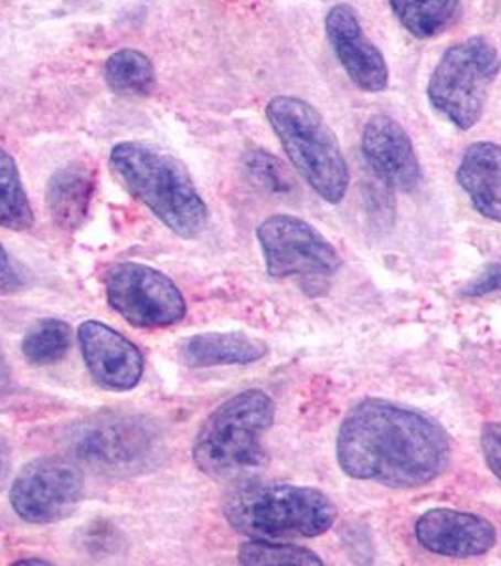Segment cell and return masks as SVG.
I'll return each instance as SVG.
<instances>
[{"instance_id":"cell-1","label":"cell","mask_w":501,"mask_h":566,"mask_svg":"<svg viewBox=\"0 0 501 566\" xmlns=\"http://www.w3.org/2000/svg\"><path fill=\"white\" fill-rule=\"evenodd\" d=\"M335 458L353 480L393 490L425 488L449 469V434L426 413L385 399L349 410L335 438Z\"/></svg>"},{"instance_id":"cell-2","label":"cell","mask_w":501,"mask_h":566,"mask_svg":"<svg viewBox=\"0 0 501 566\" xmlns=\"http://www.w3.org/2000/svg\"><path fill=\"white\" fill-rule=\"evenodd\" d=\"M109 167L129 195L181 239H199L206 231V202L172 155L140 142H121L109 154Z\"/></svg>"},{"instance_id":"cell-3","label":"cell","mask_w":501,"mask_h":566,"mask_svg":"<svg viewBox=\"0 0 501 566\" xmlns=\"http://www.w3.org/2000/svg\"><path fill=\"white\" fill-rule=\"evenodd\" d=\"M226 522L253 541H296L328 533L338 517L332 499L316 488L245 483L226 495Z\"/></svg>"},{"instance_id":"cell-4","label":"cell","mask_w":501,"mask_h":566,"mask_svg":"<svg viewBox=\"0 0 501 566\" xmlns=\"http://www.w3.org/2000/svg\"><path fill=\"white\" fill-rule=\"evenodd\" d=\"M276 418L274 400L260 389L234 395L215 408L194 437L193 461L204 474L232 480L268 461L264 434Z\"/></svg>"},{"instance_id":"cell-5","label":"cell","mask_w":501,"mask_h":566,"mask_svg":"<svg viewBox=\"0 0 501 566\" xmlns=\"http://www.w3.org/2000/svg\"><path fill=\"white\" fill-rule=\"evenodd\" d=\"M266 117L298 175L322 200L340 205L351 180L348 161L319 109L302 98L281 95L268 103Z\"/></svg>"},{"instance_id":"cell-6","label":"cell","mask_w":501,"mask_h":566,"mask_svg":"<svg viewBox=\"0 0 501 566\" xmlns=\"http://www.w3.org/2000/svg\"><path fill=\"white\" fill-rule=\"evenodd\" d=\"M501 71L500 52L484 36H473L449 50L439 59L426 90L434 109L460 130L481 122L490 87Z\"/></svg>"},{"instance_id":"cell-7","label":"cell","mask_w":501,"mask_h":566,"mask_svg":"<svg viewBox=\"0 0 501 566\" xmlns=\"http://www.w3.org/2000/svg\"><path fill=\"white\" fill-rule=\"evenodd\" d=\"M162 431L140 413H98L77 424L68 442L74 458L106 474H136L162 455Z\"/></svg>"},{"instance_id":"cell-8","label":"cell","mask_w":501,"mask_h":566,"mask_svg":"<svg viewBox=\"0 0 501 566\" xmlns=\"http://www.w3.org/2000/svg\"><path fill=\"white\" fill-rule=\"evenodd\" d=\"M266 271L271 277H300L303 290L322 295L330 280L340 272V251L330 244L308 221L276 213L264 219L257 229Z\"/></svg>"},{"instance_id":"cell-9","label":"cell","mask_w":501,"mask_h":566,"mask_svg":"<svg viewBox=\"0 0 501 566\" xmlns=\"http://www.w3.org/2000/svg\"><path fill=\"white\" fill-rule=\"evenodd\" d=\"M104 285L109 306L135 327H170L185 317V298L178 285L148 264H114Z\"/></svg>"},{"instance_id":"cell-10","label":"cell","mask_w":501,"mask_h":566,"mask_svg":"<svg viewBox=\"0 0 501 566\" xmlns=\"http://www.w3.org/2000/svg\"><path fill=\"white\" fill-rule=\"evenodd\" d=\"M85 493V476L74 459H34L15 476L10 490L13 512L26 523L63 522L74 514Z\"/></svg>"},{"instance_id":"cell-11","label":"cell","mask_w":501,"mask_h":566,"mask_svg":"<svg viewBox=\"0 0 501 566\" xmlns=\"http://www.w3.org/2000/svg\"><path fill=\"white\" fill-rule=\"evenodd\" d=\"M324 27L335 57L348 72L349 80L366 93L385 91L391 76L385 55L362 31L356 10L345 2L335 4L328 12Z\"/></svg>"},{"instance_id":"cell-12","label":"cell","mask_w":501,"mask_h":566,"mask_svg":"<svg viewBox=\"0 0 501 566\" xmlns=\"http://www.w3.org/2000/svg\"><path fill=\"white\" fill-rule=\"evenodd\" d=\"M85 365L98 386L111 391L135 389L143 376V357L135 344L100 322H85L77 328Z\"/></svg>"},{"instance_id":"cell-13","label":"cell","mask_w":501,"mask_h":566,"mask_svg":"<svg viewBox=\"0 0 501 566\" xmlns=\"http://www.w3.org/2000/svg\"><path fill=\"white\" fill-rule=\"evenodd\" d=\"M362 154L375 178L391 189L413 191L423 180L412 138L394 117H370L362 133Z\"/></svg>"},{"instance_id":"cell-14","label":"cell","mask_w":501,"mask_h":566,"mask_svg":"<svg viewBox=\"0 0 501 566\" xmlns=\"http://www.w3.org/2000/svg\"><path fill=\"white\" fill-rule=\"evenodd\" d=\"M415 534L430 554L455 559L481 557L495 546L498 534L489 520L460 510H428L418 517Z\"/></svg>"},{"instance_id":"cell-15","label":"cell","mask_w":501,"mask_h":566,"mask_svg":"<svg viewBox=\"0 0 501 566\" xmlns=\"http://www.w3.org/2000/svg\"><path fill=\"white\" fill-rule=\"evenodd\" d=\"M457 181L482 218L501 223V146L471 144L458 165Z\"/></svg>"},{"instance_id":"cell-16","label":"cell","mask_w":501,"mask_h":566,"mask_svg":"<svg viewBox=\"0 0 501 566\" xmlns=\"http://www.w3.org/2000/svg\"><path fill=\"white\" fill-rule=\"evenodd\" d=\"M95 181V170L84 163H71L53 172L45 189V202L55 226L74 231L84 223Z\"/></svg>"},{"instance_id":"cell-17","label":"cell","mask_w":501,"mask_h":566,"mask_svg":"<svg viewBox=\"0 0 501 566\" xmlns=\"http://www.w3.org/2000/svg\"><path fill=\"white\" fill-rule=\"evenodd\" d=\"M266 354L268 346L245 333H204L183 342L180 348V359L193 368L250 365Z\"/></svg>"},{"instance_id":"cell-18","label":"cell","mask_w":501,"mask_h":566,"mask_svg":"<svg viewBox=\"0 0 501 566\" xmlns=\"http://www.w3.org/2000/svg\"><path fill=\"white\" fill-rule=\"evenodd\" d=\"M396 20L415 39L445 33L460 15L462 0H388Z\"/></svg>"},{"instance_id":"cell-19","label":"cell","mask_w":501,"mask_h":566,"mask_svg":"<svg viewBox=\"0 0 501 566\" xmlns=\"http://www.w3.org/2000/svg\"><path fill=\"white\" fill-rule=\"evenodd\" d=\"M104 80L119 97H149L157 87V71L148 55L125 48L109 55L104 65Z\"/></svg>"},{"instance_id":"cell-20","label":"cell","mask_w":501,"mask_h":566,"mask_svg":"<svg viewBox=\"0 0 501 566\" xmlns=\"http://www.w3.org/2000/svg\"><path fill=\"white\" fill-rule=\"evenodd\" d=\"M34 226V213L20 168L7 149L0 148V227L10 231H26Z\"/></svg>"},{"instance_id":"cell-21","label":"cell","mask_w":501,"mask_h":566,"mask_svg":"<svg viewBox=\"0 0 501 566\" xmlns=\"http://www.w3.org/2000/svg\"><path fill=\"white\" fill-rule=\"evenodd\" d=\"M71 325L61 319L47 317L29 327L21 342V352L29 363H33L36 367H45L65 359L66 354L71 352Z\"/></svg>"},{"instance_id":"cell-22","label":"cell","mask_w":501,"mask_h":566,"mask_svg":"<svg viewBox=\"0 0 501 566\" xmlns=\"http://www.w3.org/2000/svg\"><path fill=\"white\" fill-rule=\"evenodd\" d=\"M238 560L242 565H324L321 557L308 547L295 546V544H279L270 541L245 542L239 547Z\"/></svg>"},{"instance_id":"cell-23","label":"cell","mask_w":501,"mask_h":566,"mask_svg":"<svg viewBox=\"0 0 501 566\" xmlns=\"http://www.w3.org/2000/svg\"><path fill=\"white\" fill-rule=\"evenodd\" d=\"M245 170H247L250 181L263 187L264 191H268V193L287 195L292 191V178H290L289 170L277 157L264 149H255L247 154Z\"/></svg>"},{"instance_id":"cell-24","label":"cell","mask_w":501,"mask_h":566,"mask_svg":"<svg viewBox=\"0 0 501 566\" xmlns=\"http://www.w3.org/2000/svg\"><path fill=\"white\" fill-rule=\"evenodd\" d=\"M501 291V261L489 263L477 274L471 282L462 290V295L468 298H479V296L490 295Z\"/></svg>"},{"instance_id":"cell-25","label":"cell","mask_w":501,"mask_h":566,"mask_svg":"<svg viewBox=\"0 0 501 566\" xmlns=\"http://www.w3.org/2000/svg\"><path fill=\"white\" fill-rule=\"evenodd\" d=\"M481 450L492 474L501 482V423L492 421L482 427Z\"/></svg>"},{"instance_id":"cell-26","label":"cell","mask_w":501,"mask_h":566,"mask_svg":"<svg viewBox=\"0 0 501 566\" xmlns=\"http://www.w3.org/2000/svg\"><path fill=\"white\" fill-rule=\"evenodd\" d=\"M23 287V280H21L20 272L15 271L10 255L7 250L0 244V293H13Z\"/></svg>"},{"instance_id":"cell-27","label":"cell","mask_w":501,"mask_h":566,"mask_svg":"<svg viewBox=\"0 0 501 566\" xmlns=\"http://www.w3.org/2000/svg\"><path fill=\"white\" fill-rule=\"evenodd\" d=\"M8 474H10V446L7 438L0 437V488L7 482Z\"/></svg>"},{"instance_id":"cell-28","label":"cell","mask_w":501,"mask_h":566,"mask_svg":"<svg viewBox=\"0 0 501 566\" xmlns=\"http://www.w3.org/2000/svg\"><path fill=\"white\" fill-rule=\"evenodd\" d=\"M10 378H12V373H10V367H8V359L7 355H4V349L0 346V395L8 391V387H10Z\"/></svg>"},{"instance_id":"cell-29","label":"cell","mask_w":501,"mask_h":566,"mask_svg":"<svg viewBox=\"0 0 501 566\" xmlns=\"http://www.w3.org/2000/svg\"><path fill=\"white\" fill-rule=\"evenodd\" d=\"M13 565H50V563L44 559H34V557H31V559L15 560Z\"/></svg>"}]
</instances>
